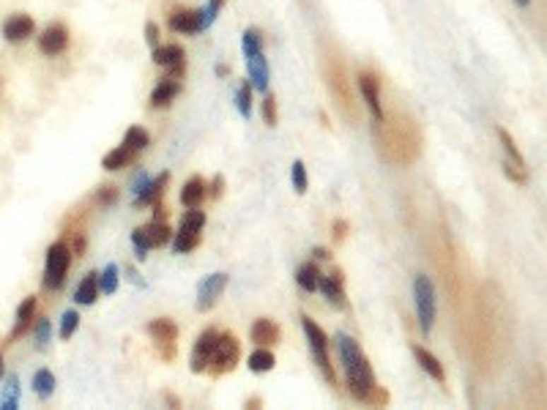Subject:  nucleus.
I'll return each instance as SVG.
<instances>
[{
    "instance_id": "4c0bfd02",
    "label": "nucleus",
    "mask_w": 547,
    "mask_h": 410,
    "mask_svg": "<svg viewBox=\"0 0 547 410\" xmlns=\"http://www.w3.org/2000/svg\"><path fill=\"white\" fill-rule=\"evenodd\" d=\"M290 178H293V186L298 194H307V167L304 162H293V170H290Z\"/></svg>"
},
{
    "instance_id": "6e6552de",
    "label": "nucleus",
    "mask_w": 547,
    "mask_h": 410,
    "mask_svg": "<svg viewBox=\"0 0 547 410\" xmlns=\"http://www.w3.org/2000/svg\"><path fill=\"white\" fill-rule=\"evenodd\" d=\"M153 63L162 66L167 71V77L172 80H181L187 74V55L178 44H165V47H156L153 49Z\"/></svg>"
},
{
    "instance_id": "58836bf2",
    "label": "nucleus",
    "mask_w": 547,
    "mask_h": 410,
    "mask_svg": "<svg viewBox=\"0 0 547 410\" xmlns=\"http://www.w3.org/2000/svg\"><path fill=\"white\" fill-rule=\"evenodd\" d=\"M49 331H52L49 320H47V317H39V320H36V328H33V339H36L39 348H44V345L49 342Z\"/></svg>"
},
{
    "instance_id": "603ef678",
    "label": "nucleus",
    "mask_w": 547,
    "mask_h": 410,
    "mask_svg": "<svg viewBox=\"0 0 547 410\" xmlns=\"http://www.w3.org/2000/svg\"><path fill=\"white\" fill-rule=\"evenodd\" d=\"M0 375H3V353H0Z\"/></svg>"
},
{
    "instance_id": "20e7f679",
    "label": "nucleus",
    "mask_w": 547,
    "mask_h": 410,
    "mask_svg": "<svg viewBox=\"0 0 547 410\" xmlns=\"http://www.w3.org/2000/svg\"><path fill=\"white\" fill-rule=\"evenodd\" d=\"M71 266V249L64 241H55V244L47 249V263H44V287L49 290H58L66 282V274Z\"/></svg>"
},
{
    "instance_id": "9b49d317",
    "label": "nucleus",
    "mask_w": 547,
    "mask_h": 410,
    "mask_svg": "<svg viewBox=\"0 0 547 410\" xmlns=\"http://www.w3.org/2000/svg\"><path fill=\"white\" fill-rule=\"evenodd\" d=\"M216 339H219V334L213 328L203 331L197 336L194 350H192V372H206L211 367V358H213V350H216Z\"/></svg>"
},
{
    "instance_id": "dca6fc26",
    "label": "nucleus",
    "mask_w": 547,
    "mask_h": 410,
    "mask_svg": "<svg viewBox=\"0 0 547 410\" xmlns=\"http://www.w3.org/2000/svg\"><path fill=\"white\" fill-rule=\"evenodd\" d=\"M178 96H181V82L172 80V77H165V80L153 88V93H151V104H153L156 110H159V107H170L172 99H178Z\"/></svg>"
},
{
    "instance_id": "72a5a7b5",
    "label": "nucleus",
    "mask_w": 547,
    "mask_h": 410,
    "mask_svg": "<svg viewBox=\"0 0 547 410\" xmlns=\"http://www.w3.org/2000/svg\"><path fill=\"white\" fill-rule=\"evenodd\" d=\"M203 225H206V213L200 208H189L181 219V230H189V233H200Z\"/></svg>"
},
{
    "instance_id": "37998d69",
    "label": "nucleus",
    "mask_w": 547,
    "mask_h": 410,
    "mask_svg": "<svg viewBox=\"0 0 547 410\" xmlns=\"http://www.w3.org/2000/svg\"><path fill=\"white\" fill-rule=\"evenodd\" d=\"M146 39H148V44L156 49L159 47V25L156 22H148L146 25Z\"/></svg>"
},
{
    "instance_id": "412c9836",
    "label": "nucleus",
    "mask_w": 547,
    "mask_h": 410,
    "mask_svg": "<svg viewBox=\"0 0 547 410\" xmlns=\"http://www.w3.org/2000/svg\"><path fill=\"white\" fill-rule=\"evenodd\" d=\"M170 181V172H162L159 178H153L151 184L140 192V194H134V205H148V203H159V197H162V192H165V186Z\"/></svg>"
},
{
    "instance_id": "2eb2a0df",
    "label": "nucleus",
    "mask_w": 547,
    "mask_h": 410,
    "mask_svg": "<svg viewBox=\"0 0 547 410\" xmlns=\"http://www.w3.org/2000/svg\"><path fill=\"white\" fill-rule=\"evenodd\" d=\"M326 298H329V304L337 309H345L348 307V298H345V287H342V274L334 271L331 276H323L320 279V287H317Z\"/></svg>"
},
{
    "instance_id": "f03ea898",
    "label": "nucleus",
    "mask_w": 547,
    "mask_h": 410,
    "mask_svg": "<svg viewBox=\"0 0 547 410\" xmlns=\"http://www.w3.org/2000/svg\"><path fill=\"white\" fill-rule=\"evenodd\" d=\"M241 47H244V58H247V69H249V82H252V88L254 90H260V93H266V90H269L271 74H269V63H266V55H263V33H260L257 28H249V30L244 33Z\"/></svg>"
},
{
    "instance_id": "c85d7f7f",
    "label": "nucleus",
    "mask_w": 547,
    "mask_h": 410,
    "mask_svg": "<svg viewBox=\"0 0 547 410\" xmlns=\"http://www.w3.org/2000/svg\"><path fill=\"white\" fill-rule=\"evenodd\" d=\"M252 82L244 80L238 85V93H235V104H238V112L244 115V118H249L252 115Z\"/></svg>"
},
{
    "instance_id": "aec40b11",
    "label": "nucleus",
    "mask_w": 547,
    "mask_h": 410,
    "mask_svg": "<svg viewBox=\"0 0 547 410\" xmlns=\"http://www.w3.org/2000/svg\"><path fill=\"white\" fill-rule=\"evenodd\" d=\"M96 298H99V274H88L74 290V301L83 307H90Z\"/></svg>"
},
{
    "instance_id": "473e14b6",
    "label": "nucleus",
    "mask_w": 547,
    "mask_h": 410,
    "mask_svg": "<svg viewBox=\"0 0 547 410\" xmlns=\"http://www.w3.org/2000/svg\"><path fill=\"white\" fill-rule=\"evenodd\" d=\"M124 145H129L134 153H137V151H143V148H148V131L146 129H140V126H131V129H127Z\"/></svg>"
},
{
    "instance_id": "7c9ffc66",
    "label": "nucleus",
    "mask_w": 547,
    "mask_h": 410,
    "mask_svg": "<svg viewBox=\"0 0 547 410\" xmlns=\"http://www.w3.org/2000/svg\"><path fill=\"white\" fill-rule=\"evenodd\" d=\"M118 266L115 263H110V266H105V271L99 274V290L105 293V295H112L115 290H118Z\"/></svg>"
},
{
    "instance_id": "e433bc0d",
    "label": "nucleus",
    "mask_w": 547,
    "mask_h": 410,
    "mask_svg": "<svg viewBox=\"0 0 547 410\" xmlns=\"http://www.w3.org/2000/svg\"><path fill=\"white\" fill-rule=\"evenodd\" d=\"M77 326H80V315L74 309L64 312V317H61V339H71V334L77 331Z\"/></svg>"
},
{
    "instance_id": "c03bdc74",
    "label": "nucleus",
    "mask_w": 547,
    "mask_h": 410,
    "mask_svg": "<svg viewBox=\"0 0 547 410\" xmlns=\"http://www.w3.org/2000/svg\"><path fill=\"white\" fill-rule=\"evenodd\" d=\"M148 184H151V175H148L146 170H143V172H137V178H134V189H131V192H134V194H140V192H143Z\"/></svg>"
},
{
    "instance_id": "a211bd4d",
    "label": "nucleus",
    "mask_w": 547,
    "mask_h": 410,
    "mask_svg": "<svg viewBox=\"0 0 547 410\" xmlns=\"http://www.w3.org/2000/svg\"><path fill=\"white\" fill-rule=\"evenodd\" d=\"M33 315H36V298L28 295L17 307V323H14V331H11V339H20L28 328H33Z\"/></svg>"
},
{
    "instance_id": "09e8293b",
    "label": "nucleus",
    "mask_w": 547,
    "mask_h": 410,
    "mask_svg": "<svg viewBox=\"0 0 547 410\" xmlns=\"http://www.w3.org/2000/svg\"><path fill=\"white\" fill-rule=\"evenodd\" d=\"M315 257H317V260H329V257H331V254H329V252H326V249H315Z\"/></svg>"
},
{
    "instance_id": "c756f323",
    "label": "nucleus",
    "mask_w": 547,
    "mask_h": 410,
    "mask_svg": "<svg viewBox=\"0 0 547 410\" xmlns=\"http://www.w3.org/2000/svg\"><path fill=\"white\" fill-rule=\"evenodd\" d=\"M498 137H501V145H504V151H506V159L514 164V167L526 170V159L520 156V151H517V145H514V140H512V134H509L506 129H498Z\"/></svg>"
},
{
    "instance_id": "a878e982",
    "label": "nucleus",
    "mask_w": 547,
    "mask_h": 410,
    "mask_svg": "<svg viewBox=\"0 0 547 410\" xmlns=\"http://www.w3.org/2000/svg\"><path fill=\"white\" fill-rule=\"evenodd\" d=\"M274 364H276V358H274V353L271 350H266V348H257L249 356V361H247V367H249V372H271Z\"/></svg>"
},
{
    "instance_id": "9d476101",
    "label": "nucleus",
    "mask_w": 547,
    "mask_h": 410,
    "mask_svg": "<svg viewBox=\"0 0 547 410\" xmlns=\"http://www.w3.org/2000/svg\"><path fill=\"white\" fill-rule=\"evenodd\" d=\"M358 90H361V99L370 107L372 118L375 121H383V102H380V82L372 71H361L358 74Z\"/></svg>"
},
{
    "instance_id": "f257e3e1",
    "label": "nucleus",
    "mask_w": 547,
    "mask_h": 410,
    "mask_svg": "<svg viewBox=\"0 0 547 410\" xmlns=\"http://www.w3.org/2000/svg\"><path fill=\"white\" fill-rule=\"evenodd\" d=\"M334 348H337L339 364L345 372V380H348V389L351 394L361 399V402H370V405H386L389 402V394L378 389L375 383V372L370 367L367 356L361 353L358 342L348 334H337L334 336Z\"/></svg>"
},
{
    "instance_id": "39448f33",
    "label": "nucleus",
    "mask_w": 547,
    "mask_h": 410,
    "mask_svg": "<svg viewBox=\"0 0 547 410\" xmlns=\"http://www.w3.org/2000/svg\"><path fill=\"white\" fill-rule=\"evenodd\" d=\"M413 295H416V315H419V328L424 334L433 331L435 323V285L427 274H416L413 279Z\"/></svg>"
},
{
    "instance_id": "423d86ee",
    "label": "nucleus",
    "mask_w": 547,
    "mask_h": 410,
    "mask_svg": "<svg viewBox=\"0 0 547 410\" xmlns=\"http://www.w3.org/2000/svg\"><path fill=\"white\" fill-rule=\"evenodd\" d=\"M241 358V345L235 339V334H222L216 339V350H213V358H211V369L216 375H225V372H233L235 364Z\"/></svg>"
},
{
    "instance_id": "ddd939ff",
    "label": "nucleus",
    "mask_w": 547,
    "mask_h": 410,
    "mask_svg": "<svg viewBox=\"0 0 547 410\" xmlns=\"http://www.w3.org/2000/svg\"><path fill=\"white\" fill-rule=\"evenodd\" d=\"M33 33H36V22L30 20L28 14H11L8 20L3 22V39L11 41V44L30 39Z\"/></svg>"
},
{
    "instance_id": "a19ab883",
    "label": "nucleus",
    "mask_w": 547,
    "mask_h": 410,
    "mask_svg": "<svg viewBox=\"0 0 547 410\" xmlns=\"http://www.w3.org/2000/svg\"><path fill=\"white\" fill-rule=\"evenodd\" d=\"M504 172H506V178H509V181H514V184H520V186L528 184V172H526V170L514 167V164L509 162V159L504 162Z\"/></svg>"
},
{
    "instance_id": "5701e85b",
    "label": "nucleus",
    "mask_w": 547,
    "mask_h": 410,
    "mask_svg": "<svg viewBox=\"0 0 547 410\" xmlns=\"http://www.w3.org/2000/svg\"><path fill=\"white\" fill-rule=\"evenodd\" d=\"M320 271H317L315 263H304V266L295 271V282L301 290H307V293H315L317 287H320Z\"/></svg>"
},
{
    "instance_id": "de8ad7c7",
    "label": "nucleus",
    "mask_w": 547,
    "mask_h": 410,
    "mask_svg": "<svg viewBox=\"0 0 547 410\" xmlns=\"http://www.w3.org/2000/svg\"><path fill=\"white\" fill-rule=\"evenodd\" d=\"M127 274H129V279H131L134 285H143V279L137 276V271H134V268H127Z\"/></svg>"
},
{
    "instance_id": "f704fd0d",
    "label": "nucleus",
    "mask_w": 547,
    "mask_h": 410,
    "mask_svg": "<svg viewBox=\"0 0 547 410\" xmlns=\"http://www.w3.org/2000/svg\"><path fill=\"white\" fill-rule=\"evenodd\" d=\"M222 6H225V0H208V6H203V8H197V14H200V28H203V30L213 25V20H216V14L222 11Z\"/></svg>"
},
{
    "instance_id": "6ab92c4d",
    "label": "nucleus",
    "mask_w": 547,
    "mask_h": 410,
    "mask_svg": "<svg viewBox=\"0 0 547 410\" xmlns=\"http://www.w3.org/2000/svg\"><path fill=\"white\" fill-rule=\"evenodd\" d=\"M413 358L419 361V367L424 369V372H427V375H430L433 380H438V383H443V380H446L443 364H441V361H438V358H435V356H433V353H430L427 348H419V345H416V348H413Z\"/></svg>"
},
{
    "instance_id": "ea45409f",
    "label": "nucleus",
    "mask_w": 547,
    "mask_h": 410,
    "mask_svg": "<svg viewBox=\"0 0 547 410\" xmlns=\"http://www.w3.org/2000/svg\"><path fill=\"white\" fill-rule=\"evenodd\" d=\"M276 118H279V112H276V99H274V96H266V99H263V121H266V126H276Z\"/></svg>"
},
{
    "instance_id": "4468645a",
    "label": "nucleus",
    "mask_w": 547,
    "mask_h": 410,
    "mask_svg": "<svg viewBox=\"0 0 547 410\" xmlns=\"http://www.w3.org/2000/svg\"><path fill=\"white\" fill-rule=\"evenodd\" d=\"M167 25H170V30H175V33H181V36L203 33V28H200V14H197V11H187V8L172 11Z\"/></svg>"
},
{
    "instance_id": "0eeeda50",
    "label": "nucleus",
    "mask_w": 547,
    "mask_h": 410,
    "mask_svg": "<svg viewBox=\"0 0 547 410\" xmlns=\"http://www.w3.org/2000/svg\"><path fill=\"white\" fill-rule=\"evenodd\" d=\"M148 334H151L153 345L159 348V353H162L167 361H172V358H175V342H178V326H175L170 317H156V320H151Z\"/></svg>"
},
{
    "instance_id": "cd10ccee",
    "label": "nucleus",
    "mask_w": 547,
    "mask_h": 410,
    "mask_svg": "<svg viewBox=\"0 0 547 410\" xmlns=\"http://www.w3.org/2000/svg\"><path fill=\"white\" fill-rule=\"evenodd\" d=\"M33 391L47 399V397H52V391H55V375L49 372V369H39L36 375H33Z\"/></svg>"
},
{
    "instance_id": "4be33fe9",
    "label": "nucleus",
    "mask_w": 547,
    "mask_h": 410,
    "mask_svg": "<svg viewBox=\"0 0 547 410\" xmlns=\"http://www.w3.org/2000/svg\"><path fill=\"white\" fill-rule=\"evenodd\" d=\"M208 194V189L203 184V178H192L184 184V192H181V203L187 205V208H197V205L203 203V197Z\"/></svg>"
},
{
    "instance_id": "393cba45",
    "label": "nucleus",
    "mask_w": 547,
    "mask_h": 410,
    "mask_svg": "<svg viewBox=\"0 0 547 410\" xmlns=\"http://www.w3.org/2000/svg\"><path fill=\"white\" fill-rule=\"evenodd\" d=\"M146 235H148V244L151 249H156V246H165L170 241V227L165 219H153L151 225H146Z\"/></svg>"
},
{
    "instance_id": "8fccbe9b",
    "label": "nucleus",
    "mask_w": 547,
    "mask_h": 410,
    "mask_svg": "<svg viewBox=\"0 0 547 410\" xmlns=\"http://www.w3.org/2000/svg\"><path fill=\"white\" fill-rule=\"evenodd\" d=\"M228 71H230V69H228V66H225V63H219V66H216V74H219V77H225V74H228Z\"/></svg>"
},
{
    "instance_id": "79ce46f5",
    "label": "nucleus",
    "mask_w": 547,
    "mask_h": 410,
    "mask_svg": "<svg viewBox=\"0 0 547 410\" xmlns=\"http://www.w3.org/2000/svg\"><path fill=\"white\" fill-rule=\"evenodd\" d=\"M96 197H99V203L102 205H112L118 200V189H115V186H102Z\"/></svg>"
},
{
    "instance_id": "f8f14e48",
    "label": "nucleus",
    "mask_w": 547,
    "mask_h": 410,
    "mask_svg": "<svg viewBox=\"0 0 547 410\" xmlns=\"http://www.w3.org/2000/svg\"><path fill=\"white\" fill-rule=\"evenodd\" d=\"M66 47H69V30H66V25H61V22L47 25L42 30V36H39V49H42V55L55 58V55L64 52Z\"/></svg>"
},
{
    "instance_id": "f3484780",
    "label": "nucleus",
    "mask_w": 547,
    "mask_h": 410,
    "mask_svg": "<svg viewBox=\"0 0 547 410\" xmlns=\"http://www.w3.org/2000/svg\"><path fill=\"white\" fill-rule=\"evenodd\" d=\"M252 342H257L260 348H269V345H276L279 342V326L269 320V317H260L252 323Z\"/></svg>"
},
{
    "instance_id": "2f4dec72",
    "label": "nucleus",
    "mask_w": 547,
    "mask_h": 410,
    "mask_svg": "<svg viewBox=\"0 0 547 410\" xmlns=\"http://www.w3.org/2000/svg\"><path fill=\"white\" fill-rule=\"evenodd\" d=\"M197 244H200V233L178 230V235H175V241H172V249H175V254H187V252H192Z\"/></svg>"
},
{
    "instance_id": "bb28decb",
    "label": "nucleus",
    "mask_w": 547,
    "mask_h": 410,
    "mask_svg": "<svg viewBox=\"0 0 547 410\" xmlns=\"http://www.w3.org/2000/svg\"><path fill=\"white\" fill-rule=\"evenodd\" d=\"M20 408V380L17 375L8 377L6 389H3V397H0V410H17Z\"/></svg>"
},
{
    "instance_id": "3c124183",
    "label": "nucleus",
    "mask_w": 547,
    "mask_h": 410,
    "mask_svg": "<svg viewBox=\"0 0 547 410\" xmlns=\"http://www.w3.org/2000/svg\"><path fill=\"white\" fill-rule=\"evenodd\" d=\"M514 3H517V6H523V8H528V6H531V0H514Z\"/></svg>"
},
{
    "instance_id": "49530a36",
    "label": "nucleus",
    "mask_w": 547,
    "mask_h": 410,
    "mask_svg": "<svg viewBox=\"0 0 547 410\" xmlns=\"http://www.w3.org/2000/svg\"><path fill=\"white\" fill-rule=\"evenodd\" d=\"M345 230H348V225L345 222H334V238H345Z\"/></svg>"
},
{
    "instance_id": "7ed1b4c3",
    "label": "nucleus",
    "mask_w": 547,
    "mask_h": 410,
    "mask_svg": "<svg viewBox=\"0 0 547 410\" xmlns=\"http://www.w3.org/2000/svg\"><path fill=\"white\" fill-rule=\"evenodd\" d=\"M301 326H304V336H307V342H310V350H312V358H315L317 369L323 372V377L329 380V386H334L337 389V372H334V364L329 361V336H326V331L317 326L312 317H301Z\"/></svg>"
},
{
    "instance_id": "1a4fd4ad",
    "label": "nucleus",
    "mask_w": 547,
    "mask_h": 410,
    "mask_svg": "<svg viewBox=\"0 0 547 410\" xmlns=\"http://www.w3.org/2000/svg\"><path fill=\"white\" fill-rule=\"evenodd\" d=\"M225 287H228V274H211L206 276L200 285H197V309L200 312H208L216 301H219V295L225 293Z\"/></svg>"
},
{
    "instance_id": "a18cd8bd",
    "label": "nucleus",
    "mask_w": 547,
    "mask_h": 410,
    "mask_svg": "<svg viewBox=\"0 0 547 410\" xmlns=\"http://www.w3.org/2000/svg\"><path fill=\"white\" fill-rule=\"evenodd\" d=\"M222 186H225V181H222V175H216V178L211 181V192H208L211 197H219V194H222Z\"/></svg>"
},
{
    "instance_id": "c9c22d12",
    "label": "nucleus",
    "mask_w": 547,
    "mask_h": 410,
    "mask_svg": "<svg viewBox=\"0 0 547 410\" xmlns=\"http://www.w3.org/2000/svg\"><path fill=\"white\" fill-rule=\"evenodd\" d=\"M131 244H134V254H137V260H146L148 257V235H146V227H137L134 233H131Z\"/></svg>"
},
{
    "instance_id": "b1692460",
    "label": "nucleus",
    "mask_w": 547,
    "mask_h": 410,
    "mask_svg": "<svg viewBox=\"0 0 547 410\" xmlns=\"http://www.w3.org/2000/svg\"><path fill=\"white\" fill-rule=\"evenodd\" d=\"M131 159H134V151H131L129 145H118V148H112V151H110V153L105 156L102 167L112 172V170H121V167H127Z\"/></svg>"
}]
</instances>
